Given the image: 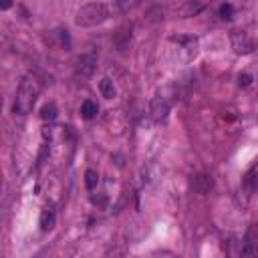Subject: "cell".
<instances>
[{"mask_svg":"<svg viewBox=\"0 0 258 258\" xmlns=\"http://www.w3.org/2000/svg\"><path fill=\"white\" fill-rule=\"evenodd\" d=\"M56 105L54 103H46L42 109H40V117L44 119V121H54L56 119Z\"/></svg>","mask_w":258,"mask_h":258,"instance_id":"4fadbf2b","label":"cell"},{"mask_svg":"<svg viewBox=\"0 0 258 258\" xmlns=\"http://www.w3.org/2000/svg\"><path fill=\"white\" fill-rule=\"evenodd\" d=\"M232 46H234V50H236L238 54H248V52L254 50V42H252V40L248 38V34L242 32V30L232 32Z\"/></svg>","mask_w":258,"mask_h":258,"instance_id":"5b68a950","label":"cell"},{"mask_svg":"<svg viewBox=\"0 0 258 258\" xmlns=\"http://www.w3.org/2000/svg\"><path fill=\"white\" fill-rule=\"evenodd\" d=\"M99 91H101V95L105 97V99H113L115 95H117V89H115V85H113V81L111 79H101V83H99Z\"/></svg>","mask_w":258,"mask_h":258,"instance_id":"7c38bea8","label":"cell"},{"mask_svg":"<svg viewBox=\"0 0 258 258\" xmlns=\"http://www.w3.org/2000/svg\"><path fill=\"white\" fill-rule=\"evenodd\" d=\"M54 224H56V210H54L52 204H46V206L42 208V212H40L38 226H40L42 232H50V230L54 228Z\"/></svg>","mask_w":258,"mask_h":258,"instance_id":"52a82bcc","label":"cell"},{"mask_svg":"<svg viewBox=\"0 0 258 258\" xmlns=\"http://www.w3.org/2000/svg\"><path fill=\"white\" fill-rule=\"evenodd\" d=\"M111 14V6L109 4H103V2H91V4H85L77 10V16H75V24L77 26H97L101 22H105Z\"/></svg>","mask_w":258,"mask_h":258,"instance_id":"7a4b0ae2","label":"cell"},{"mask_svg":"<svg viewBox=\"0 0 258 258\" xmlns=\"http://www.w3.org/2000/svg\"><path fill=\"white\" fill-rule=\"evenodd\" d=\"M95 64H97V56L95 54H81L79 56V60H77V77H81V79H87V77H91L93 75V71H95Z\"/></svg>","mask_w":258,"mask_h":258,"instance_id":"8992f818","label":"cell"},{"mask_svg":"<svg viewBox=\"0 0 258 258\" xmlns=\"http://www.w3.org/2000/svg\"><path fill=\"white\" fill-rule=\"evenodd\" d=\"M240 258H258V224L250 226L246 236L242 238Z\"/></svg>","mask_w":258,"mask_h":258,"instance_id":"3957f363","label":"cell"},{"mask_svg":"<svg viewBox=\"0 0 258 258\" xmlns=\"http://www.w3.org/2000/svg\"><path fill=\"white\" fill-rule=\"evenodd\" d=\"M97 183H99V173L95 169H87L85 171V185H87V189H95Z\"/></svg>","mask_w":258,"mask_h":258,"instance_id":"5bb4252c","label":"cell"},{"mask_svg":"<svg viewBox=\"0 0 258 258\" xmlns=\"http://www.w3.org/2000/svg\"><path fill=\"white\" fill-rule=\"evenodd\" d=\"M40 95V83L34 79V77H24L18 85V91H16V99H14V105H12V111L16 115H26L32 111L36 99Z\"/></svg>","mask_w":258,"mask_h":258,"instance_id":"6da1fadb","label":"cell"},{"mask_svg":"<svg viewBox=\"0 0 258 258\" xmlns=\"http://www.w3.org/2000/svg\"><path fill=\"white\" fill-rule=\"evenodd\" d=\"M220 18L222 20H232L234 18V6L230 4V2H224V4H220Z\"/></svg>","mask_w":258,"mask_h":258,"instance_id":"9a60e30c","label":"cell"},{"mask_svg":"<svg viewBox=\"0 0 258 258\" xmlns=\"http://www.w3.org/2000/svg\"><path fill=\"white\" fill-rule=\"evenodd\" d=\"M99 113V105L95 103V101H91V99H87V101H83V105H81V115H83V119H93L95 115Z\"/></svg>","mask_w":258,"mask_h":258,"instance_id":"8fae6325","label":"cell"},{"mask_svg":"<svg viewBox=\"0 0 258 258\" xmlns=\"http://www.w3.org/2000/svg\"><path fill=\"white\" fill-rule=\"evenodd\" d=\"M238 85H240V87H250V85H252V75H248V73L238 75Z\"/></svg>","mask_w":258,"mask_h":258,"instance_id":"2e32d148","label":"cell"},{"mask_svg":"<svg viewBox=\"0 0 258 258\" xmlns=\"http://www.w3.org/2000/svg\"><path fill=\"white\" fill-rule=\"evenodd\" d=\"M151 117H153V121L155 123H161L165 117H167V113H169V101L163 97V95H155L153 99H151Z\"/></svg>","mask_w":258,"mask_h":258,"instance_id":"277c9868","label":"cell"},{"mask_svg":"<svg viewBox=\"0 0 258 258\" xmlns=\"http://www.w3.org/2000/svg\"><path fill=\"white\" fill-rule=\"evenodd\" d=\"M202 8H204V6H202L200 2H179V4L173 6V10H175L177 16H194V14H198Z\"/></svg>","mask_w":258,"mask_h":258,"instance_id":"30bf717a","label":"cell"},{"mask_svg":"<svg viewBox=\"0 0 258 258\" xmlns=\"http://www.w3.org/2000/svg\"><path fill=\"white\" fill-rule=\"evenodd\" d=\"M191 185H194V189L198 191V194H210V189L214 187V179H212V175H208V173H198V175H194V179H191Z\"/></svg>","mask_w":258,"mask_h":258,"instance_id":"9c48e42d","label":"cell"},{"mask_svg":"<svg viewBox=\"0 0 258 258\" xmlns=\"http://www.w3.org/2000/svg\"><path fill=\"white\" fill-rule=\"evenodd\" d=\"M242 187H244V191L250 196V194H254V189L258 187V159L248 167V171L244 173V177H242Z\"/></svg>","mask_w":258,"mask_h":258,"instance_id":"ba28073f","label":"cell"}]
</instances>
